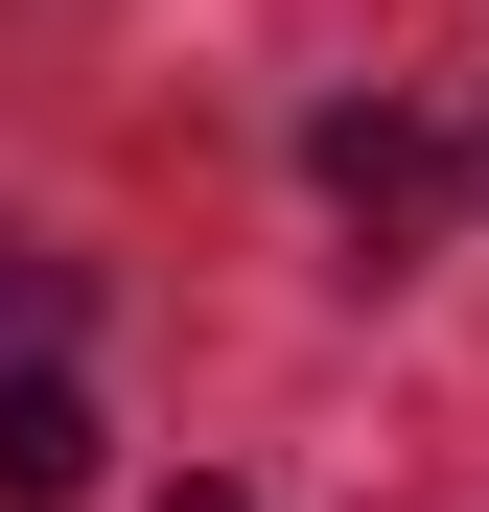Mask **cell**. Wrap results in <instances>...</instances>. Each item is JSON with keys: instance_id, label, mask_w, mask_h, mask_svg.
I'll return each mask as SVG.
<instances>
[{"instance_id": "obj_4", "label": "cell", "mask_w": 489, "mask_h": 512, "mask_svg": "<svg viewBox=\"0 0 489 512\" xmlns=\"http://www.w3.org/2000/svg\"><path fill=\"white\" fill-rule=\"evenodd\" d=\"M187 512H233V489H187Z\"/></svg>"}, {"instance_id": "obj_1", "label": "cell", "mask_w": 489, "mask_h": 512, "mask_svg": "<svg viewBox=\"0 0 489 512\" xmlns=\"http://www.w3.org/2000/svg\"><path fill=\"white\" fill-rule=\"evenodd\" d=\"M303 187L350 210V256H420L466 163H443V117H326V140H303Z\"/></svg>"}, {"instance_id": "obj_2", "label": "cell", "mask_w": 489, "mask_h": 512, "mask_svg": "<svg viewBox=\"0 0 489 512\" xmlns=\"http://www.w3.org/2000/svg\"><path fill=\"white\" fill-rule=\"evenodd\" d=\"M70 489H94V396L47 350H0V512H70Z\"/></svg>"}, {"instance_id": "obj_3", "label": "cell", "mask_w": 489, "mask_h": 512, "mask_svg": "<svg viewBox=\"0 0 489 512\" xmlns=\"http://www.w3.org/2000/svg\"><path fill=\"white\" fill-rule=\"evenodd\" d=\"M47 326H70V256H24V233H0V350H47Z\"/></svg>"}]
</instances>
